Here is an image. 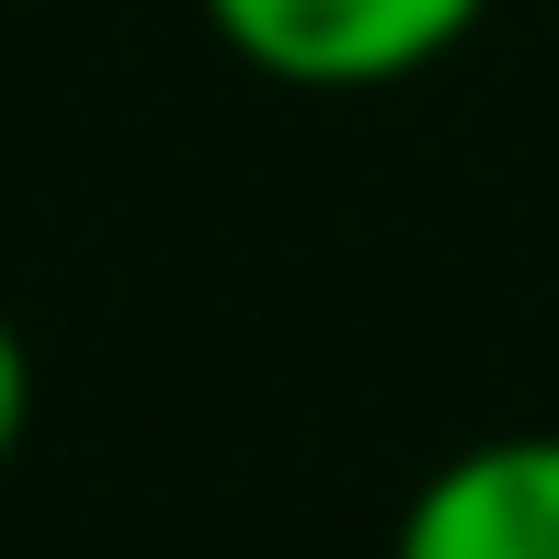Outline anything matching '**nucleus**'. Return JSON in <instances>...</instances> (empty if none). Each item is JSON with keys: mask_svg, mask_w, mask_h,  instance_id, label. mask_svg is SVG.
<instances>
[{"mask_svg": "<svg viewBox=\"0 0 559 559\" xmlns=\"http://www.w3.org/2000/svg\"><path fill=\"white\" fill-rule=\"evenodd\" d=\"M491 0H206L217 46L286 92H389L456 58Z\"/></svg>", "mask_w": 559, "mask_h": 559, "instance_id": "obj_1", "label": "nucleus"}, {"mask_svg": "<svg viewBox=\"0 0 559 559\" xmlns=\"http://www.w3.org/2000/svg\"><path fill=\"white\" fill-rule=\"evenodd\" d=\"M389 559H559V435L456 445L400 502Z\"/></svg>", "mask_w": 559, "mask_h": 559, "instance_id": "obj_2", "label": "nucleus"}, {"mask_svg": "<svg viewBox=\"0 0 559 559\" xmlns=\"http://www.w3.org/2000/svg\"><path fill=\"white\" fill-rule=\"evenodd\" d=\"M23 423H35V354H23V332L0 320V468H12Z\"/></svg>", "mask_w": 559, "mask_h": 559, "instance_id": "obj_3", "label": "nucleus"}]
</instances>
